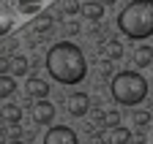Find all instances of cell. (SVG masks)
<instances>
[{
  "mask_svg": "<svg viewBox=\"0 0 153 144\" xmlns=\"http://www.w3.org/2000/svg\"><path fill=\"white\" fill-rule=\"evenodd\" d=\"M47 74L57 82V84H79L88 76V60L82 55V49L71 44V41H60L47 52Z\"/></svg>",
  "mask_w": 153,
  "mask_h": 144,
  "instance_id": "1",
  "label": "cell"
},
{
  "mask_svg": "<svg viewBox=\"0 0 153 144\" xmlns=\"http://www.w3.org/2000/svg\"><path fill=\"white\" fill-rule=\"evenodd\" d=\"M118 27L126 38L142 41L153 35V0H131L118 14Z\"/></svg>",
  "mask_w": 153,
  "mask_h": 144,
  "instance_id": "2",
  "label": "cell"
},
{
  "mask_svg": "<svg viewBox=\"0 0 153 144\" xmlns=\"http://www.w3.org/2000/svg\"><path fill=\"white\" fill-rule=\"evenodd\" d=\"M109 93L120 106H140L148 98V79L140 76L137 71H120L112 76Z\"/></svg>",
  "mask_w": 153,
  "mask_h": 144,
  "instance_id": "3",
  "label": "cell"
},
{
  "mask_svg": "<svg viewBox=\"0 0 153 144\" xmlns=\"http://www.w3.org/2000/svg\"><path fill=\"white\" fill-rule=\"evenodd\" d=\"M44 144H79V136L68 125H52L44 133Z\"/></svg>",
  "mask_w": 153,
  "mask_h": 144,
  "instance_id": "4",
  "label": "cell"
},
{
  "mask_svg": "<svg viewBox=\"0 0 153 144\" xmlns=\"http://www.w3.org/2000/svg\"><path fill=\"white\" fill-rule=\"evenodd\" d=\"M16 16H19V6L14 0H0V38L16 27Z\"/></svg>",
  "mask_w": 153,
  "mask_h": 144,
  "instance_id": "5",
  "label": "cell"
},
{
  "mask_svg": "<svg viewBox=\"0 0 153 144\" xmlns=\"http://www.w3.org/2000/svg\"><path fill=\"white\" fill-rule=\"evenodd\" d=\"M66 106H68V112H71L74 117H82V114H88V109H90V98H88L85 93H71Z\"/></svg>",
  "mask_w": 153,
  "mask_h": 144,
  "instance_id": "6",
  "label": "cell"
},
{
  "mask_svg": "<svg viewBox=\"0 0 153 144\" xmlns=\"http://www.w3.org/2000/svg\"><path fill=\"white\" fill-rule=\"evenodd\" d=\"M25 90H27V95H30V98H38V101L49 95V84H47L41 76H27Z\"/></svg>",
  "mask_w": 153,
  "mask_h": 144,
  "instance_id": "7",
  "label": "cell"
},
{
  "mask_svg": "<svg viewBox=\"0 0 153 144\" xmlns=\"http://www.w3.org/2000/svg\"><path fill=\"white\" fill-rule=\"evenodd\" d=\"M33 117H36V122L38 125H49L52 120H55V106L49 103V101H38L36 103V109H33Z\"/></svg>",
  "mask_w": 153,
  "mask_h": 144,
  "instance_id": "8",
  "label": "cell"
},
{
  "mask_svg": "<svg viewBox=\"0 0 153 144\" xmlns=\"http://www.w3.org/2000/svg\"><path fill=\"white\" fill-rule=\"evenodd\" d=\"M79 14L85 16V19H90V22H99L101 16H104V3H93V0H88V3H82Z\"/></svg>",
  "mask_w": 153,
  "mask_h": 144,
  "instance_id": "9",
  "label": "cell"
},
{
  "mask_svg": "<svg viewBox=\"0 0 153 144\" xmlns=\"http://www.w3.org/2000/svg\"><path fill=\"white\" fill-rule=\"evenodd\" d=\"M107 141H109V144H131V131H128V128H120V125H115V128H109Z\"/></svg>",
  "mask_w": 153,
  "mask_h": 144,
  "instance_id": "10",
  "label": "cell"
},
{
  "mask_svg": "<svg viewBox=\"0 0 153 144\" xmlns=\"http://www.w3.org/2000/svg\"><path fill=\"white\" fill-rule=\"evenodd\" d=\"M27 57L25 55H14L11 57V63H8V71H11V76H25L27 74Z\"/></svg>",
  "mask_w": 153,
  "mask_h": 144,
  "instance_id": "11",
  "label": "cell"
},
{
  "mask_svg": "<svg viewBox=\"0 0 153 144\" xmlns=\"http://www.w3.org/2000/svg\"><path fill=\"white\" fill-rule=\"evenodd\" d=\"M0 117H3L8 125H16L19 120H22V109H19L16 103H6L3 109H0Z\"/></svg>",
  "mask_w": 153,
  "mask_h": 144,
  "instance_id": "12",
  "label": "cell"
},
{
  "mask_svg": "<svg viewBox=\"0 0 153 144\" xmlns=\"http://www.w3.org/2000/svg\"><path fill=\"white\" fill-rule=\"evenodd\" d=\"M150 60H153V49L150 46H140L137 52H134V63H137V68L150 65Z\"/></svg>",
  "mask_w": 153,
  "mask_h": 144,
  "instance_id": "13",
  "label": "cell"
},
{
  "mask_svg": "<svg viewBox=\"0 0 153 144\" xmlns=\"http://www.w3.org/2000/svg\"><path fill=\"white\" fill-rule=\"evenodd\" d=\"M16 93V79L8 74V76H0V98H8Z\"/></svg>",
  "mask_w": 153,
  "mask_h": 144,
  "instance_id": "14",
  "label": "cell"
},
{
  "mask_svg": "<svg viewBox=\"0 0 153 144\" xmlns=\"http://www.w3.org/2000/svg\"><path fill=\"white\" fill-rule=\"evenodd\" d=\"M52 22H55V16L47 14V11H41V14H38V19L33 22V27H36V33H47L52 27Z\"/></svg>",
  "mask_w": 153,
  "mask_h": 144,
  "instance_id": "15",
  "label": "cell"
},
{
  "mask_svg": "<svg viewBox=\"0 0 153 144\" xmlns=\"http://www.w3.org/2000/svg\"><path fill=\"white\" fill-rule=\"evenodd\" d=\"M104 55H107L109 60L123 57V46H120V41H107V44H104Z\"/></svg>",
  "mask_w": 153,
  "mask_h": 144,
  "instance_id": "16",
  "label": "cell"
},
{
  "mask_svg": "<svg viewBox=\"0 0 153 144\" xmlns=\"http://www.w3.org/2000/svg\"><path fill=\"white\" fill-rule=\"evenodd\" d=\"M57 8H63L66 14H71V16H74V14H79V8H82V6H79V0H60V3H57Z\"/></svg>",
  "mask_w": 153,
  "mask_h": 144,
  "instance_id": "17",
  "label": "cell"
},
{
  "mask_svg": "<svg viewBox=\"0 0 153 144\" xmlns=\"http://www.w3.org/2000/svg\"><path fill=\"white\" fill-rule=\"evenodd\" d=\"M104 117H107V120H104V125H107V128H115V125H120V117H118V112H107Z\"/></svg>",
  "mask_w": 153,
  "mask_h": 144,
  "instance_id": "18",
  "label": "cell"
},
{
  "mask_svg": "<svg viewBox=\"0 0 153 144\" xmlns=\"http://www.w3.org/2000/svg\"><path fill=\"white\" fill-rule=\"evenodd\" d=\"M134 120H137V125H148L150 122V114H145V112H140L137 117H134Z\"/></svg>",
  "mask_w": 153,
  "mask_h": 144,
  "instance_id": "19",
  "label": "cell"
},
{
  "mask_svg": "<svg viewBox=\"0 0 153 144\" xmlns=\"http://www.w3.org/2000/svg\"><path fill=\"white\" fill-rule=\"evenodd\" d=\"M8 144H25V141H19V139H14V141H8Z\"/></svg>",
  "mask_w": 153,
  "mask_h": 144,
  "instance_id": "20",
  "label": "cell"
},
{
  "mask_svg": "<svg viewBox=\"0 0 153 144\" xmlns=\"http://www.w3.org/2000/svg\"><path fill=\"white\" fill-rule=\"evenodd\" d=\"M112 3H115V0H104V6H112Z\"/></svg>",
  "mask_w": 153,
  "mask_h": 144,
  "instance_id": "21",
  "label": "cell"
},
{
  "mask_svg": "<svg viewBox=\"0 0 153 144\" xmlns=\"http://www.w3.org/2000/svg\"><path fill=\"white\" fill-rule=\"evenodd\" d=\"M150 122H153V112H150Z\"/></svg>",
  "mask_w": 153,
  "mask_h": 144,
  "instance_id": "22",
  "label": "cell"
}]
</instances>
